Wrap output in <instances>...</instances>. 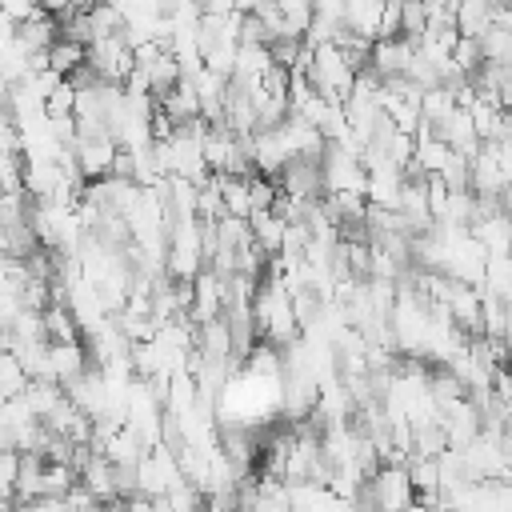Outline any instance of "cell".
<instances>
[{
	"mask_svg": "<svg viewBox=\"0 0 512 512\" xmlns=\"http://www.w3.org/2000/svg\"><path fill=\"white\" fill-rule=\"evenodd\" d=\"M88 352L84 344H48V360H44V376L40 380H52L60 388H68L80 372H88Z\"/></svg>",
	"mask_w": 512,
	"mask_h": 512,
	"instance_id": "cell-4",
	"label": "cell"
},
{
	"mask_svg": "<svg viewBox=\"0 0 512 512\" xmlns=\"http://www.w3.org/2000/svg\"><path fill=\"white\" fill-rule=\"evenodd\" d=\"M0 512H16V500H8V496H0Z\"/></svg>",
	"mask_w": 512,
	"mask_h": 512,
	"instance_id": "cell-16",
	"label": "cell"
},
{
	"mask_svg": "<svg viewBox=\"0 0 512 512\" xmlns=\"http://www.w3.org/2000/svg\"><path fill=\"white\" fill-rule=\"evenodd\" d=\"M32 384V376L24 372V364L16 360V352L0 348V400H12V396H24V388Z\"/></svg>",
	"mask_w": 512,
	"mask_h": 512,
	"instance_id": "cell-9",
	"label": "cell"
},
{
	"mask_svg": "<svg viewBox=\"0 0 512 512\" xmlns=\"http://www.w3.org/2000/svg\"><path fill=\"white\" fill-rule=\"evenodd\" d=\"M68 400L84 412V416H108V380H104V372L100 368H88V372H80L68 388Z\"/></svg>",
	"mask_w": 512,
	"mask_h": 512,
	"instance_id": "cell-5",
	"label": "cell"
},
{
	"mask_svg": "<svg viewBox=\"0 0 512 512\" xmlns=\"http://www.w3.org/2000/svg\"><path fill=\"white\" fill-rule=\"evenodd\" d=\"M236 512H256V508H236Z\"/></svg>",
	"mask_w": 512,
	"mask_h": 512,
	"instance_id": "cell-17",
	"label": "cell"
},
{
	"mask_svg": "<svg viewBox=\"0 0 512 512\" xmlns=\"http://www.w3.org/2000/svg\"><path fill=\"white\" fill-rule=\"evenodd\" d=\"M124 508H128V512H152V500L136 492V496H128V500H124Z\"/></svg>",
	"mask_w": 512,
	"mask_h": 512,
	"instance_id": "cell-13",
	"label": "cell"
},
{
	"mask_svg": "<svg viewBox=\"0 0 512 512\" xmlns=\"http://www.w3.org/2000/svg\"><path fill=\"white\" fill-rule=\"evenodd\" d=\"M248 224H252V236H256V248L264 252V256H280V248H284V232H288V220L280 216V212H252L248 216Z\"/></svg>",
	"mask_w": 512,
	"mask_h": 512,
	"instance_id": "cell-6",
	"label": "cell"
},
{
	"mask_svg": "<svg viewBox=\"0 0 512 512\" xmlns=\"http://www.w3.org/2000/svg\"><path fill=\"white\" fill-rule=\"evenodd\" d=\"M84 64H88V48L76 44V40H64V36H60V40L48 48V68H52L56 76H64V80H68L76 68H84Z\"/></svg>",
	"mask_w": 512,
	"mask_h": 512,
	"instance_id": "cell-8",
	"label": "cell"
},
{
	"mask_svg": "<svg viewBox=\"0 0 512 512\" xmlns=\"http://www.w3.org/2000/svg\"><path fill=\"white\" fill-rule=\"evenodd\" d=\"M24 400H28L32 416H36V420H44V416L64 400V388H60V384H52V380H32V384L24 388Z\"/></svg>",
	"mask_w": 512,
	"mask_h": 512,
	"instance_id": "cell-10",
	"label": "cell"
},
{
	"mask_svg": "<svg viewBox=\"0 0 512 512\" xmlns=\"http://www.w3.org/2000/svg\"><path fill=\"white\" fill-rule=\"evenodd\" d=\"M116 152H120L116 136H76V144H72V160H76L84 184L112 176V160H116Z\"/></svg>",
	"mask_w": 512,
	"mask_h": 512,
	"instance_id": "cell-3",
	"label": "cell"
},
{
	"mask_svg": "<svg viewBox=\"0 0 512 512\" xmlns=\"http://www.w3.org/2000/svg\"><path fill=\"white\" fill-rule=\"evenodd\" d=\"M356 500L368 504L372 512H404L408 504H416V488L408 480V464H380L364 480Z\"/></svg>",
	"mask_w": 512,
	"mask_h": 512,
	"instance_id": "cell-1",
	"label": "cell"
},
{
	"mask_svg": "<svg viewBox=\"0 0 512 512\" xmlns=\"http://www.w3.org/2000/svg\"><path fill=\"white\" fill-rule=\"evenodd\" d=\"M0 256H8V232H4V224H0Z\"/></svg>",
	"mask_w": 512,
	"mask_h": 512,
	"instance_id": "cell-15",
	"label": "cell"
},
{
	"mask_svg": "<svg viewBox=\"0 0 512 512\" xmlns=\"http://www.w3.org/2000/svg\"><path fill=\"white\" fill-rule=\"evenodd\" d=\"M88 68L108 84H124L136 72V52L128 48L124 36H104L88 44Z\"/></svg>",
	"mask_w": 512,
	"mask_h": 512,
	"instance_id": "cell-2",
	"label": "cell"
},
{
	"mask_svg": "<svg viewBox=\"0 0 512 512\" xmlns=\"http://www.w3.org/2000/svg\"><path fill=\"white\" fill-rule=\"evenodd\" d=\"M404 512H436V508H432V504H420V500H416V504H408Z\"/></svg>",
	"mask_w": 512,
	"mask_h": 512,
	"instance_id": "cell-14",
	"label": "cell"
},
{
	"mask_svg": "<svg viewBox=\"0 0 512 512\" xmlns=\"http://www.w3.org/2000/svg\"><path fill=\"white\" fill-rule=\"evenodd\" d=\"M44 336H48V344H80V324L68 312V304L44 308Z\"/></svg>",
	"mask_w": 512,
	"mask_h": 512,
	"instance_id": "cell-7",
	"label": "cell"
},
{
	"mask_svg": "<svg viewBox=\"0 0 512 512\" xmlns=\"http://www.w3.org/2000/svg\"><path fill=\"white\" fill-rule=\"evenodd\" d=\"M16 480H20V452L8 448V452H0V496L16 500Z\"/></svg>",
	"mask_w": 512,
	"mask_h": 512,
	"instance_id": "cell-12",
	"label": "cell"
},
{
	"mask_svg": "<svg viewBox=\"0 0 512 512\" xmlns=\"http://www.w3.org/2000/svg\"><path fill=\"white\" fill-rule=\"evenodd\" d=\"M44 112H48L52 120H56V116H72V112H76V88H72V80H60V84L48 92Z\"/></svg>",
	"mask_w": 512,
	"mask_h": 512,
	"instance_id": "cell-11",
	"label": "cell"
}]
</instances>
